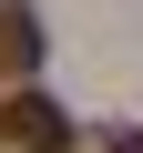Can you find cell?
Instances as JSON below:
<instances>
[{
  "label": "cell",
  "mask_w": 143,
  "mask_h": 153,
  "mask_svg": "<svg viewBox=\"0 0 143 153\" xmlns=\"http://www.w3.org/2000/svg\"><path fill=\"white\" fill-rule=\"evenodd\" d=\"M0 143L10 153H72V112L51 92H0Z\"/></svg>",
  "instance_id": "obj_1"
},
{
  "label": "cell",
  "mask_w": 143,
  "mask_h": 153,
  "mask_svg": "<svg viewBox=\"0 0 143 153\" xmlns=\"http://www.w3.org/2000/svg\"><path fill=\"white\" fill-rule=\"evenodd\" d=\"M41 71V0H0V82H31Z\"/></svg>",
  "instance_id": "obj_2"
},
{
  "label": "cell",
  "mask_w": 143,
  "mask_h": 153,
  "mask_svg": "<svg viewBox=\"0 0 143 153\" xmlns=\"http://www.w3.org/2000/svg\"><path fill=\"white\" fill-rule=\"evenodd\" d=\"M102 153H143V133H102Z\"/></svg>",
  "instance_id": "obj_3"
}]
</instances>
